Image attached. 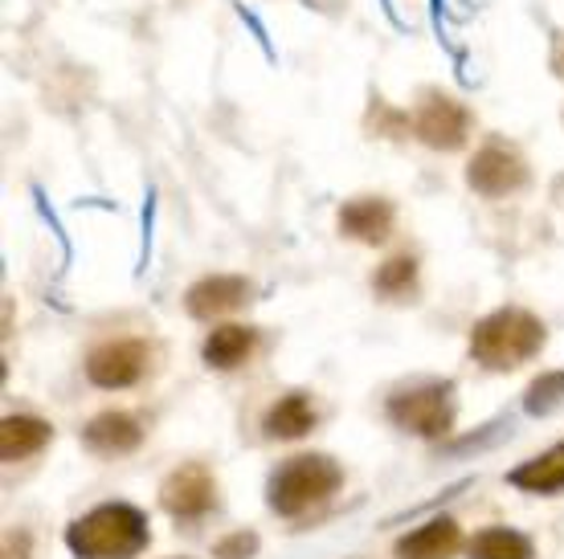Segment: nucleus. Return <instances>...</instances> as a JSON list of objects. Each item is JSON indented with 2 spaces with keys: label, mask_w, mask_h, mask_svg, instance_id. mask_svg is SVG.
Returning a JSON list of instances; mask_svg holds the SVG:
<instances>
[{
  "label": "nucleus",
  "mask_w": 564,
  "mask_h": 559,
  "mask_svg": "<svg viewBox=\"0 0 564 559\" xmlns=\"http://www.w3.org/2000/svg\"><path fill=\"white\" fill-rule=\"evenodd\" d=\"M148 539V515L128 503L99 506L66 531V544L78 559H135L143 556Z\"/></svg>",
  "instance_id": "nucleus-1"
},
{
  "label": "nucleus",
  "mask_w": 564,
  "mask_h": 559,
  "mask_svg": "<svg viewBox=\"0 0 564 559\" xmlns=\"http://www.w3.org/2000/svg\"><path fill=\"white\" fill-rule=\"evenodd\" d=\"M540 348H544V322L516 307L487 315L470 336V355L491 372H511L528 364Z\"/></svg>",
  "instance_id": "nucleus-2"
},
{
  "label": "nucleus",
  "mask_w": 564,
  "mask_h": 559,
  "mask_svg": "<svg viewBox=\"0 0 564 559\" xmlns=\"http://www.w3.org/2000/svg\"><path fill=\"white\" fill-rule=\"evenodd\" d=\"M339 482H344V474H339V465L332 458H324V453H299V458L282 462L270 474L267 498L274 506V515L295 518L315 511L319 503H327L339 490Z\"/></svg>",
  "instance_id": "nucleus-3"
},
{
  "label": "nucleus",
  "mask_w": 564,
  "mask_h": 559,
  "mask_svg": "<svg viewBox=\"0 0 564 559\" xmlns=\"http://www.w3.org/2000/svg\"><path fill=\"white\" fill-rule=\"evenodd\" d=\"M389 417L417 437H442L454 425V388L451 384L401 388L389 401Z\"/></svg>",
  "instance_id": "nucleus-4"
},
{
  "label": "nucleus",
  "mask_w": 564,
  "mask_h": 559,
  "mask_svg": "<svg viewBox=\"0 0 564 559\" xmlns=\"http://www.w3.org/2000/svg\"><path fill=\"white\" fill-rule=\"evenodd\" d=\"M152 348L143 339H115L86 355V376L99 388H131L148 372Z\"/></svg>",
  "instance_id": "nucleus-5"
},
{
  "label": "nucleus",
  "mask_w": 564,
  "mask_h": 559,
  "mask_svg": "<svg viewBox=\"0 0 564 559\" xmlns=\"http://www.w3.org/2000/svg\"><path fill=\"white\" fill-rule=\"evenodd\" d=\"M466 184L482 196H511L528 184V164L520 160V152H511L503 143H487V147L470 160Z\"/></svg>",
  "instance_id": "nucleus-6"
},
{
  "label": "nucleus",
  "mask_w": 564,
  "mask_h": 559,
  "mask_svg": "<svg viewBox=\"0 0 564 559\" xmlns=\"http://www.w3.org/2000/svg\"><path fill=\"white\" fill-rule=\"evenodd\" d=\"M213 503H217V494H213V474L205 465H181V470L164 478V486H160V506H164L172 518H184V523L209 515Z\"/></svg>",
  "instance_id": "nucleus-7"
},
{
  "label": "nucleus",
  "mask_w": 564,
  "mask_h": 559,
  "mask_svg": "<svg viewBox=\"0 0 564 559\" xmlns=\"http://www.w3.org/2000/svg\"><path fill=\"white\" fill-rule=\"evenodd\" d=\"M466 127H470V119H466V111L454 102L451 95H430L422 107H417V114H413V131H417V140L430 143V147H437V152H454V147H463Z\"/></svg>",
  "instance_id": "nucleus-8"
},
{
  "label": "nucleus",
  "mask_w": 564,
  "mask_h": 559,
  "mask_svg": "<svg viewBox=\"0 0 564 559\" xmlns=\"http://www.w3.org/2000/svg\"><path fill=\"white\" fill-rule=\"evenodd\" d=\"M339 229L348 238L365 241V245H381L393 233V205L381 196H365V200H348L339 209Z\"/></svg>",
  "instance_id": "nucleus-9"
},
{
  "label": "nucleus",
  "mask_w": 564,
  "mask_h": 559,
  "mask_svg": "<svg viewBox=\"0 0 564 559\" xmlns=\"http://www.w3.org/2000/svg\"><path fill=\"white\" fill-rule=\"evenodd\" d=\"M83 441L90 453L119 458V453H131L143 441V425L131 413H102L83 429Z\"/></svg>",
  "instance_id": "nucleus-10"
},
{
  "label": "nucleus",
  "mask_w": 564,
  "mask_h": 559,
  "mask_svg": "<svg viewBox=\"0 0 564 559\" xmlns=\"http://www.w3.org/2000/svg\"><path fill=\"white\" fill-rule=\"evenodd\" d=\"M250 298V282L246 278H200L193 291L184 294V307L193 319H217L238 310Z\"/></svg>",
  "instance_id": "nucleus-11"
},
{
  "label": "nucleus",
  "mask_w": 564,
  "mask_h": 559,
  "mask_svg": "<svg viewBox=\"0 0 564 559\" xmlns=\"http://www.w3.org/2000/svg\"><path fill=\"white\" fill-rule=\"evenodd\" d=\"M463 547V531L454 518H430L425 527L397 544V559H451Z\"/></svg>",
  "instance_id": "nucleus-12"
},
{
  "label": "nucleus",
  "mask_w": 564,
  "mask_h": 559,
  "mask_svg": "<svg viewBox=\"0 0 564 559\" xmlns=\"http://www.w3.org/2000/svg\"><path fill=\"white\" fill-rule=\"evenodd\" d=\"M258 348V336L250 327H238V322H226V327H217L209 339H205V364L217 368V372H229V368H241Z\"/></svg>",
  "instance_id": "nucleus-13"
},
{
  "label": "nucleus",
  "mask_w": 564,
  "mask_h": 559,
  "mask_svg": "<svg viewBox=\"0 0 564 559\" xmlns=\"http://www.w3.org/2000/svg\"><path fill=\"white\" fill-rule=\"evenodd\" d=\"M50 420H37V417H4L0 420V458L4 462H25L33 458L37 449L50 446Z\"/></svg>",
  "instance_id": "nucleus-14"
},
{
  "label": "nucleus",
  "mask_w": 564,
  "mask_h": 559,
  "mask_svg": "<svg viewBox=\"0 0 564 559\" xmlns=\"http://www.w3.org/2000/svg\"><path fill=\"white\" fill-rule=\"evenodd\" d=\"M262 429H267V437H279V441L307 437L311 429H315V405H311L307 392H291V396H282L279 405L262 417Z\"/></svg>",
  "instance_id": "nucleus-15"
},
{
  "label": "nucleus",
  "mask_w": 564,
  "mask_h": 559,
  "mask_svg": "<svg viewBox=\"0 0 564 559\" xmlns=\"http://www.w3.org/2000/svg\"><path fill=\"white\" fill-rule=\"evenodd\" d=\"M511 486L532 490V494H556L564 490V441L556 449H549L544 458H532L511 470Z\"/></svg>",
  "instance_id": "nucleus-16"
},
{
  "label": "nucleus",
  "mask_w": 564,
  "mask_h": 559,
  "mask_svg": "<svg viewBox=\"0 0 564 559\" xmlns=\"http://www.w3.org/2000/svg\"><path fill=\"white\" fill-rule=\"evenodd\" d=\"M466 556L470 559H532V539L520 531H511V527H487L470 539L466 547Z\"/></svg>",
  "instance_id": "nucleus-17"
},
{
  "label": "nucleus",
  "mask_w": 564,
  "mask_h": 559,
  "mask_svg": "<svg viewBox=\"0 0 564 559\" xmlns=\"http://www.w3.org/2000/svg\"><path fill=\"white\" fill-rule=\"evenodd\" d=\"M413 278H417V262L413 257H389L381 270H377V291L384 298H401V294L413 291Z\"/></svg>",
  "instance_id": "nucleus-18"
},
{
  "label": "nucleus",
  "mask_w": 564,
  "mask_h": 559,
  "mask_svg": "<svg viewBox=\"0 0 564 559\" xmlns=\"http://www.w3.org/2000/svg\"><path fill=\"white\" fill-rule=\"evenodd\" d=\"M564 401V376L556 372V376H544L532 384V392H528V408L532 413H549L552 405H561Z\"/></svg>",
  "instance_id": "nucleus-19"
},
{
  "label": "nucleus",
  "mask_w": 564,
  "mask_h": 559,
  "mask_svg": "<svg viewBox=\"0 0 564 559\" xmlns=\"http://www.w3.org/2000/svg\"><path fill=\"white\" fill-rule=\"evenodd\" d=\"M258 551V535L254 531H234L226 535L221 544L213 547V556L217 559H250Z\"/></svg>",
  "instance_id": "nucleus-20"
},
{
  "label": "nucleus",
  "mask_w": 564,
  "mask_h": 559,
  "mask_svg": "<svg viewBox=\"0 0 564 559\" xmlns=\"http://www.w3.org/2000/svg\"><path fill=\"white\" fill-rule=\"evenodd\" d=\"M561 70H564V57H561Z\"/></svg>",
  "instance_id": "nucleus-21"
}]
</instances>
